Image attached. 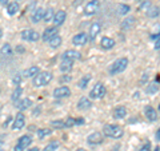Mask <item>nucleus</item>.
Returning a JSON list of instances; mask_svg holds the SVG:
<instances>
[{"instance_id": "1", "label": "nucleus", "mask_w": 160, "mask_h": 151, "mask_svg": "<svg viewBox=\"0 0 160 151\" xmlns=\"http://www.w3.org/2000/svg\"><path fill=\"white\" fill-rule=\"evenodd\" d=\"M103 134L108 138H112V139H120L124 135L123 128L118 124H106L103 128Z\"/></svg>"}, {"instance_id": "2", "label": "nucleus", "mask_w": 160, "mask_h": 151, "mask_svg": "<svg viewBox=\"0 0 160 151\" xmlns=\"http://www.w3.org/2000/svg\"><path fill=\"white\" fill-rule=\"evenodd\" d=\"M128 66V59L127 58H119L116 59L115 62L111 64V67H109L108 72L109 75H118V74H122L124 70L127 68Z\"/></svg>"}, {"instance_id": "3", "label": "nucleus", "mask_w": 160, "mask_h": 151, "mask_svg": "<svg viewBox=\"0 0 160 151\" xmlns=\"http://www.w3.org/2000/svg\"><path fill=\"white\" fill-rule=\"evenodd\" d=\"M52 74L48 72V71H43V72H39L36 76L33 78L32 83L35 87H44V86H47L49 82L52 80Z\"/></svg>"}, {"instance_id": "4", "label": "nucleus", "mask_w": 160, "mask_h": 151, "mask_svg": "<svg viewBox=\"0 0 160 151\" xmlns=\"http://www.w3.org/2000/svg\"><path fill=\"white\" fill-rule=\"evenodd\" d=\"M106 92H107L106 86L103 83H96L92 87L91 92H89V96H91V99H102L106 95Z\"/></svg>"}, {"instance_id": "5", "label": "nucleus", "mask_w": 160, "mask_h": 151, "mask_svg": "<svg viewBox=\"0 0 160 151\" xmlns=\"http://www.w3.org/2000/svg\"><path fill=\"white\" fill-rule=\"evenodd\" d=\"M32 143V139L31 137H28V135H23V137H20L16 146H15V151H24L27 150L29 146Z\"/></svg>"}, {"instance_id": "6", "label": "nucleus", "mask_w": 160, "mask_h": 151, "mask_svg": "<svg viewBox=\"0 0 160 151\" xmlns=\"http://www.w3.org/2000/svg\"><path fill=\"white\" fill-rule=\"evenodd\" d=\"M100 9V2L99 0H91V2L87 3V6L84 7V13L87 16H92V15L98 13V11Z\"/></svg>"}, {"instance_id": "7", "label": "nucleus", "mask_w": 160, "mask_h": 151, "mask_svg": "<svg viewBox=\"0 0 160 151\" xmlns=\"http://www.w3.org/2000/svg\"><path fill=\"white\" fill-rule=\"evenodd\" d=\"M69 95H71V90L67 86H62V87H58L53 90V98H56V99L68 98Z\"/></svg>"}, {"instance_id": "8", "label": "nucleus", "mask_w": 160, "mask_h": 151, "mask_svg": "<svg viewBox=\"0 0 160 151\" xmlns=\"http://www.w3.org/2000/svg\"><path fill=\"white\" fill-rule=\"evenodd\" d=\"M39 38V32H36L35 29H24V31H22V39L27 40V42H38Z\"/></svg>"}, {"instance_id": "9", "label": "nucleus", "mask_w": 160, "mask_h": 151, "mask_svg": "<svg viewBox=\"0 0 160 151\" xmlns=\"http://www.w3.org/2000/svg\"><path fill=\"white\" fill-rule=\"evenodd\" d=\"M26 124V117H24L23 112H19L16 115V118L13 119V124H12V128L13 130H22Z\"/></svg>"}, {"instance_id": "10", "label": "nucleus", "mask_w": 160, "mask_h": 151, "mask_svg": "<svg viewBox=\"0 0 160 151\" xmlns=\"http://www.w3.org/2000/svg\"><path fill=\"white\" fill-rule=\"evenodd\" d=\"M102 31V24L99 22H95L91 24V28H89V35H88V39L89 40H95L96 36L99 35V32Z\"/></svg>"}, {"instance_id": "11", "label": "nucleus", "mask_w": 160, "mask_h": 151, "mask_svg": "<svg viewBox=\"0 0 160 151\" xmlns=\"http://www.w3.org/2000/svg\"><path fill=\"white\" fill-rule=\"evenodd\" d=\"M88 42V35L84 34V32H80L78 35H75L73 39H72V43L75 44V46H84Z\"/></svg>"}, {"instance_id": "12", "label": "nucleus", "mask_w": 160, "mask_h": 151, "mask_svg": "<svg viewBox=\"0 0 160 151\" xmlns=\"http://www.w3.org/2000/svg\"><path fill=\"white\" fill-rule=\"evenodd\" d=\"M58 35V27H48L44 29L43 32V40L44 42H49L52 38H55Z\"/></svg>"}, {"instance_id": "13", "label": "nucleus", "mask_w": 160, "mask_h": 151, "mask_svg": "<svg viewBox=\"0 0 160 151\" xmlns=\"http://www.w3.org/2000/svg\"><path fill=\"white\" fill-rule=\"evenodd\" d=\"M80 58H82V54H80L79 51H76V49H67L66 52L63 54L62 59H68V60H79Z\"/></svg>"}, {"instance_id": "14", "label": "nucleus", "mask_w": 160, "mask_h": 151, "mask_svg": "<svg viewBox=\"0 0 160 151\" xmlns=\"http://www.w3.org/2000/svg\"><path fill=\"white\" fill-rule=\"evenodd\" d=\"M144 114H146V118L148 120H151V122H155L158 119V112L152 106H146L144 107Z\"/></svg>"}, {"instance_id": "15", "label": "nucleus", "mask_w": 160, "mask_h": 151, "mask_svg": "<svg viewBox=\"0 0 160 151\" xmlns=\"http://www.w3.org/2000/svg\"><path fill=\"white\" fill-rule=\"evenodd\" d=\"M44 13H46V9H43V8H36V9H35V11L32 12V15H31L32 23H39V22H42V20L44 19Z\"/></svg>"}, {"instance_id": "16", "label": "nucleus", "mask_w": 160, "mask_h": 151, "mask_svg": "<svg viewBox=\"0 0 160 151\" xmlns=\"http://www.w3.org/2000/svg\"><path fill=\"white\" fill-rule=\"evenodd\" d=\"M87 142L89 144H100L103 142V135L100 133H92L91 135H88Z\"/></svg>"}, {"instance_id": "17", "label": "nucleus", "mask_w": 160, "mask_h": 151, "mask_svg": "<svg viewBox=\"0 0 160 151\" xmlns=\"http://www.w3.org/2000/svg\"><path fill=\"white\" fill-rule=\"evenodd\" d=\"M66 18H67L66 11H58L55 13V18H53L52 22L55 23V26H62V24L66 22Z\"/></svg>"}, {"instance_id": "18", "label": "nucleus", "mask_w": 160, "mask_h": 151, "mask_svg": "<svg viewBox=\"0 0 160 151\" xmlns=\"http://www.w3.org/2000/svg\"><path fill=\"white\" fill-rule=\"evenodd\" d=\"M126 115H127V108L124 107V106H118V107H115L113 117L116 119H123V118H126Z\"/></svg>"}, {"instance_id": "19", "label": "nucleus", "mask_w": 160, "mask_h": 151, "mask_svg": "<svg viewBox=\"0 0 160 151\" xmlns=\"http://www.w3.org/2000/svg\"><path fill=\"white\" fill-rule=\"evenodd\" d=\"M72 66H73V60L62 59V63H60V71L62 72H69Z\"/></svg>"}, {"instance_id": "20", "label": "nucleus", "mask_w": 160, "mask_h": 151, "mask_svg": "<svg viewBox=\"0 0 160 151\" xmlns=\"http://www.w3.org/2000/svg\"><path fill=\"white\" fill-rule=\"evenodd\" d=\"M89 107H92V103H91V99L89 98L83 96L82 99L79 100V103H78V108L79 110H88Z\"/></svg>"}, {"instance_id": "21", "label": "nucleus", "mask_w": 160, "mask_h": 151, "mask_svg": "<svg viewBox=\"0 0 160 151\" xmlns=\"http://www.w3.org/2000/svg\"><path fill=\"white\" fill-rule=\"evenodd\" d=\"M40 72V70H39V67H36V66H32V67H29V68H27L26 71L23 72V76L24 78H35L36 75Z\"/></svg>"}, {"instance_id": "22", "label": "nucleus", "mask_w": 160, "mask_h": 151, "mask_svg": "<svg viewBox=\"0 0 160 151\" xmlns=\"http://www.w3.org/2000/svg\"><path fill=\"white\" fill-rule=\"evenodd\" d=\"M100 46H102V48H104V49H111L115 46V42H113V39L104 36L102 39V42H100Z\"/></svg>"}, {"instance_id": "23", "label": "nucleus", "mask_w": 160, "mask_h": 151, "mask_svg": "<svg viewBox=\"0 0 160 151\" xmlns=\"http://www.w3.org/2000/svg\"><path fill=\"white\" fill-rule=\"evenodd\" d=\"M18 11H19V4H18V2H12V3H9L8 6H7V12H8V15H11V16L16 15Z\"/></svg>"}, {"instance_id": "24", "label": "nucleus", "mask_w": 160, "mask_h": 151, "mask_svg": "<svg viewBox=\"0 0 160 151\" xmlns=\"http://www.w3.org/2000/svg\"><path fill=\"white\" fill-rule=\"evenodd\" d=\"M135 18L133 16H129V18H127L126 20L123 22V24H122V28L123 29H129V28H132L133 26H135Z\"/></svg>"}, {"instance_id": "25", "label": "nucleus", "mask_w": 160, "mask_h": 151, "mask_svg": "<svg viewBox=\"0 0 160 151\" xmlns=\"http://www.w3.org/2000/svg\"><path fill=\"white\" fill-rule=\"evenodd\" d=\"M31 104H32V100H31V99H29V98H24L22 102L18 104V108L20 110V111H23V110H26V108H28V107H31Z\"/></svg>"}, {"instance_id": "26", "label": "nucleus", "mask_w": 160, "mask_h": 151, "mask_svg": "<svg viewBox=\"0 0 160 151\" xmlns=\"http://www.w3.org/2000/svg\"><path fill=\"white\" fill-rule=\"evenodd\" d=\"M89 80H91V75H84V76L79 80V88H82V90L87 88Z\"/></svg>"}, {"instance_id": "27", "label": "nucleus", "mask_w": 160, "mask_h": 151, "mask_svg": "<svg viewBox=\"0 0 160 151\" xmlns=\"http://www.w3.org/2000/svg\"><path fill=\"white\" fill-rule=\"evenodd\" d=\"M62 42H63V39L60 38L59 35H56V36H55V38H52L51 40H49L48 44H49V46H51L52 48H58V47L60 46V44H62Z\"/></svg>"}, {"instance_id": "28", "label": "nucleus", "mask_w": 160, "mask_h": 151, "mask_svg": "<svg viewBox=\"0 0 160 151\" xmlns=\"http://www.w3.org/2000/svg\"><path fill=\"white\" fill-rule=\"evenodd\" d=\"M53 18H55V12H53V9L52 8H48V9H46V13H44V22L46 23H49V22H52L53 20Z\"/></svg>"}, {"instance_id": "29", "label": "nucleus", "mask_w": 160, "mask_h": 151, "mask_svg": "<svg viewBox=\"0 0 160 151\" xmlns=\"http://www.w3.org/2000/svg\"><path fill=\"white\" fill-rule=\"evenodd\" d=\"M52 134V130L51 128H40L38 130V138L39 139H44L46 137H48V135Z\"/></svg>"}, {"instance_id": "30", "label": "nucleus", "mask_w": 160, "mask_h": 151, "mask_svg": "<svg viewBox=\"0 0 160 151\" xmlns=\"http://www.w3.org/2000/svg\"><path fill=\"white\" fill-rule=\"evenodd\" d=\"M159 91V83H149V86H147V94H156Z\"/></svg>"}, {"instance_id": "31", "label": "nucleus", "mask_w": 160, "mask_h": 151, "mask_svg": "<svg viewBox=\"0 0 160 151\" xmlns=\"http://www.w3.org/2000/svg\"><path fill=\"white\" fill-rule=\"evenodd\" d=\"M147 15L149 18H156V16H159V15H160V8L159 7H151L147 11Z\"/></svg>"}, {"instance_id": "32", "label": "nucleus", "mask_w": 160, "mask_h": 151, "mask_svg": "<svg viewBox=\"0 0 160 151\" xmlns=\"http://www.w3.org/2000/svg\"><path fill=\"white\" fill-rule=\"evenodd\" d=\"M129 6H127V4H120V6L118 7V13L119 15H127L129 12Z\"/></svg>"}, {"instance_id": "33", "label": "nucleus", "mask_w": 160, "mask_h": 151, "mask_svg": "<svg viewBox=\"0 0 160 151\" xmlns=\"http://www.w3.org/2000/svg\"><path fill=\"white\" fill-rule=\"evenodd\" d=\"M58 148H59V142H58V140H53V142L48 143L46 146L44 151H55V150H58Z\"/></svg>"}, {"instance_id": "34", "label": "nucleus", "mask_w": 160, "mask_h": 151, "mask_svg": "<svg viewBox=\"0 0 160 151\" xmlns=\"http://www.w3.org/2000/svg\"><path fill=\"white\" fill-rule=\"evenodd\" d=\"M0 54H3V55H12V48H11V46H9L8 43H6L2 48H0Z\"/></svg>"}, {"instance_id": "35", "label": "nucleus", "mask_w": 160, "mask_h": 151, "mask_svg": "<svg viewBox=\"0 0 160 151\" xmlns=\"http://www.w3.org/2000/svg\"><path fill=\"white\" fill-rule=\"evenodd\" d=\"M20 95H22V88L18 87V88L13 91V94H12V100H13V102H16V100L20 98Z\"/></svg>"}, {"instance_id": "36", "label": "nucleus", "mask_w": 160, "mask_h": 151, "mask_svg": "<svg viewBox=\"0 0 160 151\" xmlns=\"http://www.w3.org/2000/svg\"><path fill=\"white\" fill-rule=\"evenodd\" d=\"M53 127H59V128H66V122H62V120H53L51 123Z\"/></svg>"}, {"instance_id": "37", "label": "nucleus", "mask_w": 160, "mask_h": 151, "mask_svg": "<svg viewBox=\"0 0 160 151\" xmlns=\"http://www.w3.org/2000/svg\"><path fill=\"white\" fill-rule=\"evenodd\" d=\"M76 124V119L75 118H67L66 120V128H69V127H72V126Z\"/></svg>"}, {"instance_id": "38", "label": "nucleus", "mask_w": 160, "mask_h": 151, "mask_svg": "<svg viewBox=\"0 0 160 151\" xmlns=\"http://www.w3.org/2000/svg\"><path fill=\"white\" fill-rule=\"evenodd\" d=\"M139 151H151V142H149V140H146Z\"/></svg>"}, {"instance_id": "39", "label": "nucleus", "mask_w": 160, "mask_h": 151, "mask_svg": "<svg viewBox=\"0 0 160 151\" xmlns=\"http://www.w3.org/2000/svg\"><path fill=\"white\" fill-rule=\"evenodd\" d=\"M149 8H151V3H149V2H146V3H142V4H140V7H139V9H140V11H148V9Z\"/></svg>"}, {"instance_id": "40", "label": "nucleus", "mask_w": 160, "mask_h": 151, "mask_svg": "<svg viewBox=\"0 0 160 151\" xmlns=\"http://www.w3.org/2000/svg\"><path fill=\"white\" fill-rule=\"evenodd\" d=\"M13 83L16 86H19V83H20V75H16V76L13 78Z\"/></svg>"}, {"instance_id": "41", "label": "nucleus", "mask_w": 160, "mask_h": 151, "mask_svg": "<svg viewBox=\"0 0 160 151\" xmlns=\"http://www.w3.org/2000/svg\"><path fill=\"white\" fill-rule=\"evenodd\" d=\"M60 80H62V82H69V80H71V76H69V75H67V76H63Z\"/></svg>"}, {"instance_id": "42", "label": "nucleus", "mask_w": 160, "mask_h": 151, "mask_svg": "<svg viewBox=\"0 0 160 151\" xmlns=\"http://www.w3.org/2000/svg\"><path fill=\"white\" fill-rule=\"evenodd\" d=\"M16 52L23 54V52H24V47H22V46H18V47H16Z\"/></svg>"}, {"instance_id": "43", "label": "nucleus", "mask_w": 160, "mask_h": 151, "mask_svg": "<svg viewBox=\"0 0 160 151\" xmlns=\"http://www.w3.org/2000/svg\"><path fill=\"white\" fill-rule=\"evenodd\" d=\"M0 4H3V6H6V4H7V6H8L9 0H0Z\"/></svg>"}, {"instance_id": "44", "label": "nucleus", "mask_w": 160, "mask_h": 151, "mask_svg": "<svg viewBox=\"0 0 160 151\" xmlns=\"http://www.w3.org/2000/svg\"><path fill=\"white\" fill-rule=\"evenodd\" d=\"M83 123H84V119H82V118L76 119V124H83Z\"/></svg>"}, {"instance_id": "45", "label": "nucleus", "mask_w": 160, "mask_h": 151, "mask_svg": "<svg viewBox=\"0 0 160 151\" xmlns=\"http://www.w3.org/2000/svg\"><path fill=\"white\" fill-rule=\"evenodd\" d=\"M156 138H158V139L160 140V128H159L158 131H156Z\"/></svg>"}, {"instance_id": "46", "label": "nucleus", "mask_w": 160, "mask_h": 151, "mask_svg": "<svg viewBox=\"0 0 160 151\" xmlns=\"http://www.w3.org/2000/svg\"><path fill=\"white\" fill-rule=\"evenodd\" d=\"M27 151H39V148H38V147H33V148H29V150H27Z\"/></svg>"}, {"instance_id": "47", "label": "nucleus", "mask_w": 160, "mask_h": 151, "mask_svg": "<svg viewBox=\"0 0 160 151\" xmlns=\"http://www.w3.org/2000/svg\"><path fill=\"white\" fill-rule=\"evenodd\" d=\"M76 151H86V150H84V148H78Z\"/></svg>"}, {"instance_id": "48", "label": "nucleus", "mask_w": 160, "mask_h": 151, "mask_svg": "<svg viewBox=\"0 0 160 151\" xmlns=\"http://www.w3.org/2000/svg\"><path fill=\"white\" fill-rule=\"evenodd\" d=\"M138 2H142V0H138Z\"/></svg>"}, {"instance_id": "49", "label": "nucleus", "mask_w": 160, "mask_h": 151, "mask_svg": "<svg viewBox=\"0 0 160 151\" xmlns=\"http://www.w3.org/2000/svg\"><path fill=\"white\" fill-rule=\"evenodd\" d=\"M16 2H20V0H16Z\"/></svg>"}, {"instance_id": "50", "label": "nucleus", "mask_w": 160, "mask_h": 151, "mask_svg": "<svg viewBox=\"0 0 160 151\" xmlns=\"http://www.w3.org/2000/svg\"><path fill=\"white\" fill-rule=\"evenodd\" d=\"M155 151H158V148H156V150H155Z\"/></svg>"}, {"instance_id": "51", "label": "nucleus", "mask_w": 160, "mask_h": 151, "mask_svg": "<svg viewBox=\"0 0 160 151\" xmlns=\"http://www.w3.org/2000/svg\"><path fill=\"white\" fill-rule=\"evenodd\" d=\"M0 143H2V142H0Z\"/></svg>"}, {"instance_id": "52", "label": "nucleus", "mask_w": 160, "mask_h": 151, "mask_svg": "<svg viewBox=\"0 0 160 151\" xmlns=\"http://www.w3.org/2000/svg\"><path fill=\"white\" fill-rule=\"evenodd\" d=\"M0 151H2V150H0Z\"/></svg>"}]
</instances>
